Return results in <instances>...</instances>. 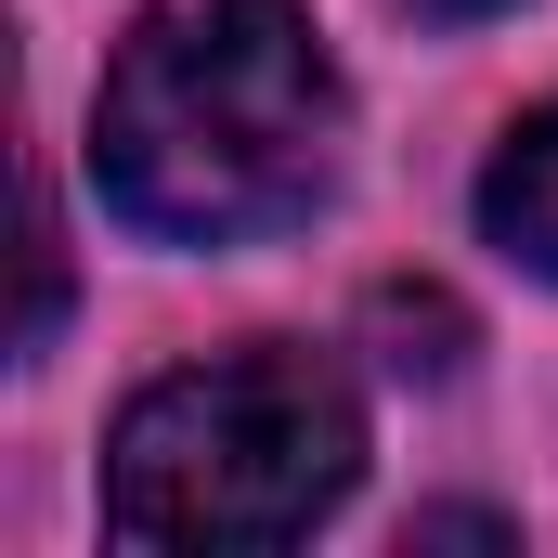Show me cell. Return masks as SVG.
Returning <instances> with one entry per match:
<instances>
[{
  "instance_id": "1",
  "label": "cell",
  "mask_w": 558,
  "mask_h": 558,
  "mask_svg": "<svg viewBox=\"0 0 558 558\" xmlns=\"http://www.w3.org/2000/svg\"><path fill=\"white\" fill-rule=\"evenodd\" d=\"M351 92L299 0H169L92 92V182L156 247H260L338 195Z\"/></svg>"
},
{
  "instance_id": "4",
  "label": "cell",
  "mask_w": 558,
  "mask_h": 558,
  "mask_svg": "<svg viewBox=\"0 0 558 558\" xmlns=\"http://www.w3.org/2000/svg\"><path fill=\"white\" fill-rule=\"evenodd\" d=\"M65 325V247H52V208H26V338L13 351H39Z\"/></svg>"
},
{
  "instance_id": "5",
  "label": "cell",
  "mask_w": 558,
  "mask_h": 558,
  "mask_svg": "<svg viewBox=\"0 0 558 558\" xmlns=\"http://www.w3.org/2000/svg\"><path fill=\"white\" fill-rule=\"evenodd\" d=\"M403 13H428V26H494L507 0H403Z\"/></svg>"
},
{
  "instance_id": "3",
  "label": "cell",
  "mask_w": 558,
  "mask_h": 558,
  "mask_svg": "<svg viewBox=\"0 0 558 558\" xmlns=\"http://www.w3.org/2000/svg\"><path fill=\"white\" fill-rule=\"evenodd\" d=\"M481 234H494L520 274L558 286V105H533L520 131L494 143V169H481Z\"/></svg>"
},
{
  "instance_id": "2",
  "label": "cell",
  "mask_w": 558,
  "mask_h": 558,
  "mask_svg": "<svg viewBox=\"0 0 558 558\" xmlns=\"http://www.w3.org/2000/svg\"><path fill=\"white\" fill-rule=\"evenodd\" d=\"M364 481V403L325 351H221L131 390L105 441V533L131 546H299Z\"/></svg>"
}]
</instances>
